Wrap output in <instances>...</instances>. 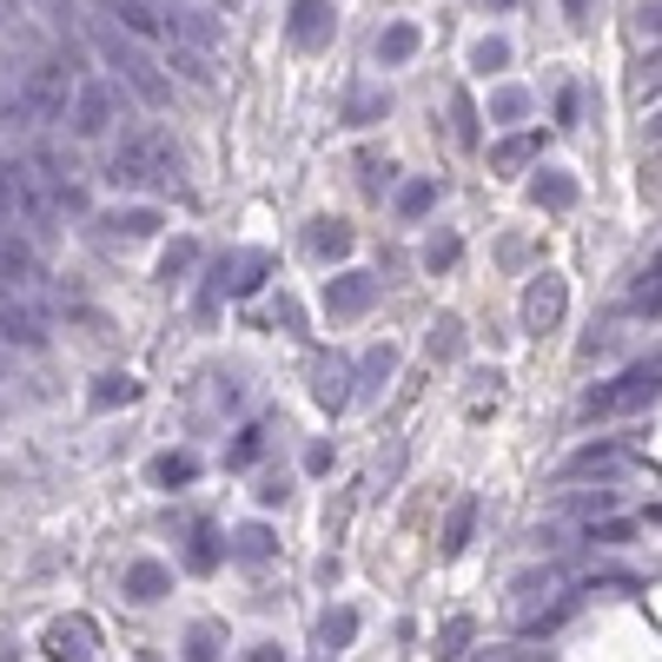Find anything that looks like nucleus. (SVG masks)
Returning a JSON list of instances; mask_svg holds the SVG:
<instances>
[{
    "label": "nucleus",
    "instance_id": "1",
    "mask_svg": "<svg viewBox=\"0 0 662 662\" xmlns=\"http://www.w3.org/2000/svg\"><path fill=\"white\" fill-rule=\"evenodd\" d=\"M93 46H99V60L113 66V80H126L146 106H166V99H172V80L153 66V53H146L133 33H119V27H93Z\"/></svg>",
    "mask_w": 662,
    "mask_h": 662
},
{
    "label": "nucleus",
    "instance_id": "2",
    "mask_svg": "<svg viewBox=\"0 0 662 662\" xmlns=\"http://www.w3.org/2000/svg\"><path fill=\"white\" fill-rule=\"evenodd\" d=\"M159 159H166V139H159V133H133V139L106 159V186H113V192H133V186H146V172H153Z\"/></svg>",
    "mask_w": 662,
    "mask_h": 662
},
{
    "label": "nucleus",
    "instance_id": "3",
    "mask_svg": "<svg viewBox=\"0 0 662 662\" xmlns=\"http://www.w3.org/2000/svg\"><path fill=\"white\" fill-rule=\"evenodd\" d=\"M662 398V371H630V378H617V385H603V391H590V418H610V411H637V404H656Z\"/></svg>",
    "mask_w": 662,
    "mask_h": 662
},
{
    "label": "nucleus",
    "instance_id": "4",
    "mask_svg": "<svg viewBox=\"0 0 662 662\" xmlns=\"http://www.w3.org/2000/svg\"><path fill=\"white\" fill-rule=\"evenodd\" d=\"M106 126H113V86H106V80H86L80 99H73V133L93 139V133H106Z\"/></svg>",
    "mask_w": 662,
    "mask_h": 662
},
{
    "label": "nucleus",
    "instance_id": "5",
    "mask_svg": "<svg viewBox=\"0 0 662 662\" xmlns=\"http://www.w3.org/2000/svg\"><path fill=\"white\" fill-rule=\"evenodd\" d=\"M630 464V451L623 444H610V438H597V444H584L570 464H564V477H617Z\"/></svg>",
    "mask_w": 662,
    "mask_h": 662
},
{
    "label": "nucleus",
    "instance_id": "6",
    "mask_svg": "<svg viewBox=\"0 0 662 662\" xmlns=\"http://www.w3.org/2000/svg\"><path fill=\"white\" fill-rule=\"evenodd\" d=\"M557 318H564V279L544 272V279L530 285V298H524V325H530V332H550Z\"/></svg>",
    "mask_w": 662,
    "mask_h": 662
},
{
    "label": "nucleus",
    "instance_id": "7",
    "mask_svg": "<svg viewBox=\"0 0 662 662\" xmlns=\"http://www.w3.org/2000/svg\"><path fill=\"white\" fill-rule=\"evenodd\" d=\"M40 325H46L40 305H13V298L0 305V345H40V338H46Z\"/></svg>",
    "mask_w": 662,
    "mask_h": 662
},
{
    "label": "nucleus",
    "instance_id": "8",
    "mask_svg": "<svg viewBox=\"0 0 662 662\" xmlns=\"http://www.w3.org/2000/svg\"><path fill=\"white\" fill-rule=\"evenodd\" d=\"M99 13H113L126 33H159V27H166V13H159L153 0H99Z\"/></svg>",
    "mask_w": 662,
    "mask_h": 662
},
{
    "label": "nucleus",
    "instance_id": "9",
    "mask_svg": "<svg viewBox=\"0 0 662 662\" xmlns=\"http://www.w3.org/2000/svg\"><path fill=\"white\" fill-rule=\"evenodd\" d=\"M325 27H332V7H325V0H298V7H292V40H298V46H312Z\"/></svg>",
    "mask_w": 662,
    "mask_h": 662
},
{
    "label": "nucleus",
    "instance_id": "10",
    "mask_svg": "<svg viewBox=\"0 0 662 662\" xmlns=\"http://www.w3.org/2000/svg\"><path fill=\"white\" fill-rule=\"evenodd\" d=\"M385 106H391V99H385L378 86H351V99H345V113H351V126H371V119H378Z\"/></svg>",
    "mask_w": 662,
    "mask_h": 662
},
{
    "label": "nucleus",
    "instance_id": "11",
    "mask_svg": "<svg viewBox=\"0 0 662 662\" xmlns=\"http://www.w3.org/2000/svg\"><path fill=\"white\" fill-rule=\"evenodd\" d=\"M411 53H418V27H391V33L378 40V60H385V66H398V60H411Z\"/></svg>",
    "mask_w": 662,
    "mask_h": 662
},
{
    "label": "nucleus",
    "instance_id": "12",
    "mask_svg": "<svg viewBox=\"0 0 662 662\" xmlns=\"http://www.w3.org/2000/svg\"><path fill=\"white\" fill-rule=\"evenodd\" d=\"M471 524H477V504H471V497H464V504H458V511H451V524H444V550H451V557H458V550H464V537H471Z\"/></svg>",
    "mask_w": 662,
    "mask_h": 662
},
{
    "label": "nucleus",
    "instance_id": "13",
    "mask_svg": "<svg viewBox=\"0 0 662 662\" xmlns=\"http://www.w3.org/2000/svg\"><path fill=\"white\" fill-rule=\"evenodd\" d=\"M126 590H133L139 603H153V597L166 590V570H159V564H133V577H126Z\"/></svg>",
    "mask_w": 662,
    "mask_h": 662
},
{
    "label": "nucleus",
    "instance_id": "14",
    "mask_svg": "<svg viewBox=\"0 0 662 662\" xmlns=\"http://www.w3.org/2000/svg\"><path fill=\"white\" fill-rule=\"evenodd\" d=\"M53 662H86V623L53 630Z\"/></svg>",
    "mask_w": 662,
    "mask_h": 662
},
{
    "label": "nucleus",
    "instance_id": "15",
    "mask_svg": "<svg viewBox=\"0 0 662 662\" xmlns=\"http://www.w3.org/2000/svg\"><path fill=\"white\" fill-rule=\"evenodd\" d=\"M186 656H192V662H212V656H219V623H192Z\"/></svg>",
    "mask_w": 662,
    "mask_h": 662
},
{
    "label": "nucleus",
    "instance_id": "16",
    "mask_svg": "<svg viewBox=\"0 0 662 662\" xmlns=\"http://www.w3.org/2000/svg\"><path fill=\"white\" fill-rule=\"evenodd\" d=\"M524 113H530V93H517V86H504V93L491 99V119H504V126H511V119H524Z\"/></svg>",
    "mask_w": 662,
    "mask_h": 662
},
{
    "label": "nucleus",
    "instance_id": "17",
    "mask_svg": "<svg viewBox=\"0 0 662 662\" xmlns=\"http://www.w3.org/2000/svg\"><path fill=\"white\" fill-rule=\"evenodd\" d=\"M537 199H544V206H577V186H570L564 172H544V179H537Z\"/></svg>",
    "mask_w": 662,
    "mask_h": 662
},
{
    "label": "nucleus",
    "instance_id": "18",
    "mask_svg": "<svg viewBox=\"0 0 662 662\" xmlns=\"http://www.w3.org/2000/svg\"><path fill=\"white\" fill-rule=\"evenodd\" d=\"M106 225H113V232H126V239H146V232L159 225V212H146V206H139V212H113Z\"/></svg>",
    "mask_w": 662,
    "mask_h": 662
},
{
    "label": "nucleus",
    "instance_id": "19",
    "mask_svg": "<svg viewBox=\"0 0 662 662\" xmlns=\"http://www.w3.org/2000/svg\"><path fill=\"white\" fill-rule=\"evenodd\" d=\"M365 305H371V285H365V279H345V285L332 292V312H365Z\"/></svg>",
    "mask_w": 662,
    "mask_h": 662
},
{
    "label": "nucleus",
    "instance_id": "20",
    "mask_svg": "<svg viewBox=\"0 0 662 662\" xmlns=\"http://www.w3.org/2000/svg\"><path fill=\"white\" fill-rule=\"evenodd\" d=\"M172 66H179L192 86H212V66H206V53H192V46H179V53H172Z\"/></svg>",
    "mask_w": 662,
    "mask_h": 662
},
{
    "label": "nucleus",
    "instance_id": "21",
    "mask_svg": "<svg viewBox=\"0 0 662 662\" xmlns=\"http://www.w3.org/2000/svg\"><path fill=\"white\" fill-rule=\"evenodd\" d=\"M431 199H438V186H431V179H418V186H404V199H398V212H404V219H418V212H424Z\"/></svg>",
    "mask_w": 662,
    "mask_h": 662
},
{
    "label": "nucleus",
    "instance_id": "22",
    "mask_svg": "<svg viewBox=\"0 0 662 662\" xmlns=\"http://www.w3.org/2000/svg\"><path fill=\"white\" fill-rule=\"evenodd\" d=\"M464 643H471V617H451V623H444V637H438V656H458Z\"/></svg>",
    "mask_w": 662,
    "mask_h": 662
},
{
    "label": "nucleus",
    "instance_id": "23",
    "mask_svg": "<svg viewBox=\"0 0 662 662\" xmlns=\"http://www.w3.org/2000/svg\"><path fill=\"white\" fill-rule=\"evenodd\" d=\"M318 404H345V371H318Z\"/></svg>",
    "mask_w": 662,
    "mask_h": 662
},
{
    "label": "nucleus",
    "instance_id": "24",
    "mask_svg": "<svg viewBox=\"0 0 662 662\" xmlns=\"http://www.w3.org/2000/svg\"><path fill=\"white\" fill-rule=\"evenodd\" d=\"M265 550H272V537H265L259 524H252V530H239V557H245V564H259Z\"/></svg>",
    "mask_w": 662,
    "mask_h": 662
},
{
    "label": "nucleus",
    "instance_id": "25",
    "mask_svg": "<svg viewBox=\"0 0 662 662\" xmlns=\"http://www.w3.org/2000/svg\"><path fill=\"white\" fill-rule=\"evenodd\" d=\"M351 630H358V617H351V610L325 617V643H332V650H338V643H351Z\"/></svg>",
    "mask_w": 662,
    "mask_h": 662
},
{
    "label": "nucleus",
    "instance_id": "26",
    "mask_svg": "<svg viewBox=\"0 0 662 662\" xmlns=\"http://www.w3.org/2000/svg\"><path fill=\"white\" fill-rule=\"evenodd\" d=\"M345 245H351V239H345L338 225H318V232H312V252H345Z\"/></svg>",
    "mask_w": 662,
    "mask_h": 662
},
{
    "label": "nucleus",
    "instance_id": "27",
    "mask_svg": "<svg viewBox=\"0 0 662 662\" xmlns=\"http://www.w3.org/2000/svg\"><path fill=\"white\" fill-rule=\"evenodd\" d=\"M504 60H511V46H504V40H484V46H477V66H484V73H491V66H504Z\"/></svg>",
    "mask_w": 662,
    "mask_h": 662
},
{
    "label": "nucleus",
    "instance_id": "28",
    "mask_svg": "<svg viewBox=\"0 0 662 662\" xmlns=\"http://www.w3.org/2000/svg\"><path fill=\"white\" fill-rule=\"evenodd\" d=\"M530 159V139H511V146H497V166H524Z\"/></svg>",
    "mask_w": 662,
    "mask_h": 662
},
{
    "label": "nucleus",
    "instance_id": "29",
    "mask_svg": "<svg viewBox=\"0 0 662 662\" xmlns=\"http://www.w3.org/2000/svg\"><path fill=\"white\" fill-rule=\"evenodd\" d=\"M451 259H458V239H438V245L424 252V265H431V272H438V265H451Z\"/></svg>",
    "mask_w": 662,
    "mask_h": 662
},
{
    "label": "nucleus",
    "instance_id": "30",
    "mask_svg": "<svg viewBox=\"0 0 662 662\" xmlns=\"http://www.w3.org/2000/svg\"><path fill=\"white\" fill-rule=\"evenodd\" d=\"M113 398H133V378H99V404H113Z\"/></svg>",
    "mask_w": 662,
    "mask_h": 662
},
{
    "label": "nucleus",
    "instance_id": "31",
    "mask_svg": "<svg viewBox=\"0 0 662 662\" xmlns=\"http://www.w3.org/2000/svg\"><path fill=\"white\" fill-rule=\"evenodd\" d=\"M557 119H564V126H577V86H564V93H557Z\"/></svg>",
    "mask_w": 662,
    "mask_h": 662
},
{
    "label": "nucleus",
    "instance_id": "32",
    "mask_svg": "<svg viewBox=\"0 0 662 662\" xmlns=\"http://www.w3.org/2000/svg\"><path fill=\"white\" fill-rule=\"evenodd\" d=\"M192 265V245H179V252H166V265H159V279H172V272H186Z\"/></svg>",
    "mask_w": 662,
    "mask_h": 662
},
{
    "label": "nucleus",
    "instance_id": "33",
    "mask_svg": "<svg viewBox=\"0 0 662 662\" xmlns=\"http://www.w3.org/2000/svg\"><path fill=\"white\" fill-rule=\"evenodd\" d=\"M159 477H166V484H186V477H192V464H186V458H166V464H159Z\"/></svg>",
    "mask_w": 662,
    "mask_h": 662
},
{
    "label": "nucleus",
    "instance_id": "34",
    "mask_svg": "<svg viewBox=\"0 0 662 662\" xmlns=\"http://www.w3.org/2000/svg\"><path fill=\"white\" fill-rule=\"evenodd\" d=\"M484 662H537V656H517V650H491Z\"/></svg>",
    "mask_w": 662,
    "mask_h": 662
},
{
    "label": "nucleus",
    "instance_id": "35",
    "mask_svg": "<svg viewBox=\"0 0 662 662\" xmlns=\"http://www.w3.org/2000/svg\"><path fill=\"white\" fill-rule=\"evenodd\" d=\"M252 662H285V656H279V650H272V643H265V650H252Z\"/></svg>",
    "mask_w": 662,
    "mask_h": 662
},
{
    "label": "nucleus",
    "instance_id": "36",
    "mask_svg": "<svg viewBox=\"0 0 662 662\" xmlns=\"http://www.w3.org/2000/svg\"><path fill=\"white\" fill-rule=\"evenodd\" d=\"M564 7H570V13H584V7H590V0H564Z\"/></svg>",
    "mask_w": 662,
    "mask_h": 662
},
{
    "label": "nucleus",
    "instance_id": "37",
    "mask_svg": "<svg viewBox=\"0 0 662 662\" xmlns=\"http://www.w3.org/2000/svg\"><path fill=\"white\" fill-rule=\"evenodd\" d=\"M491 7H511V0H491Z\"/></svg>",
    "mask_w": 662,
    "mask_h": 662
},
{
    "label": "nucleus",
    "instance_id": "38",
    "mask_svg": "<svg viewBox=\"0 0 662 662\" xmlns=\"http://www.w3.org/2000/svg\"><path fill=\"white\" fill-rule=\"evenodd\" d=\"M46 7H66V0H46Z\"/></svg>",
    "mask_w": 662,
    "mask_h": 662
}]
</instances>
